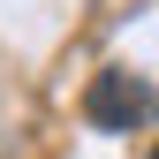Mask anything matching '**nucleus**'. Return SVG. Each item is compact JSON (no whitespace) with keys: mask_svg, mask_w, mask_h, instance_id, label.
Returning <instances> with one entry per match:
<instances>
[{"mask_svg":"<svg viewBox=\"0 0 159 159\" xmlns=\"http://www.w3.org/2000/svg\"><path fill=\"white\" fill-rule=\"evenodd\" d=\"M84 121L91 129H114V136L152 129L159 121V84L136 76V68H98L91 84H84Z\"/></svg>","mask_w":159,"mask_h":159,"instance_id":"obj_1","label":"nucleus"},{"mask_svg":"<svg viewBox=\"0 0 159 159\" xmlns=\"http://www.w3.org/2000/svg\"><path fill=\"white\" fill-rule=\"evenodd\" d=\"M152 159H159V152H152Z\"/></svg>","mask_w":159,"mask_h":159,"instance_id":"obj_2","label":"nucleus"}]
</instances>
